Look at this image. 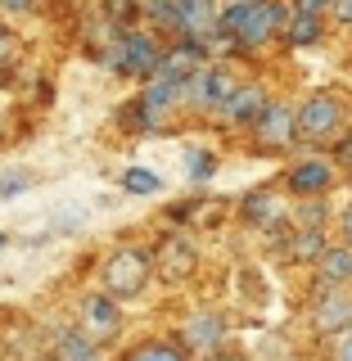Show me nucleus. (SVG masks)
Returning <instances> with one entry per match:
<instances>
[{"instance_id": "f257e3e1", "label": "nucleus", "mask_w": 352, "mask_h": 361, "mask_svg": "<svg viewBox=\"0 0 352 361\" xmlns=\"http://www.w3.org/2000/svg\"><path fill=\"white\" fill-rule=\"evenodd\" d=\"M289 14V0H226L212 59H226L235 68H262L271 54H280V27Z\"/></svg>"}, {"instance_id": "f03ea898", "label": "nucleus", "mask_w": 352, "mask_h": 361, "mask_svg": "<svg viewBox=\"0 0 352 361\" xmlns=\"http://www.w3.org/2000/svg\"><path fill=\"white\" fill-rule=\"evenodd\" d=\"M90 285H99L109 298H118L122 307H140V302H150L154 289H158L150 235H122V240H113L109 248H99L95 280H90Z\"/></svg>"}, {"instance_id": "7ed1b4c3", "label": "nucleus", "mask_w": 352, "mask_h": 361, "mask_svg": "<svg viewBox=\"0 0 352 361\" xmlns=\"http://www.w3.org/2000/svg\"><path fill=\"white\" fill-rule=\"evenodd\" d=\"M293 113H298V149H330L352 127V90L339 82L308 86L303 95H293Z\"/></svg>"}, {"instance_id": "20e7f679", "label": "nucleus", "mask_w": 352, "mask_h": 361, "mask_svg": "<svg viewBox=\"0 0 352 361\" xmlns=\"http://www.w3.org/2000/svg\"><path fill=\"white\" fill-rule=\"evenodd\" d=\"M240 149L262 163H285L289 154H298V113H293V95L276 90L267 99V109L257 113V122L244 131Z\"/></svg>"}, {"instance_id": "39448f33", "label": "nucleus", "mask_w": 352, "mask_h": 361, "mask_svg": "<svg viewBox=\"0 0 352 361\" xmlns=\"http://www.w3.org/2000/svg\"><path fill=\"white\" fill-rule=\"evenodd\" d=\"M150 253H154V280L163 289H190L199 285L208 253H203L195 231H172V226H158L150 235Z\"/></svg>"}, {"instance_id": "423d86ee", "label": "nucleus", "mask_w": 352, "mask_h": 361, "mask_svg": "<svg viewBox=\"0 0 352 361\" xmlns=\"http://www.w3.org/2000/svg\"><path fill=\"white\" fill-rule=\"evenodd\" d=\"M298 325L308 330L312 343H325V338L352 330V289L330 285L321 276H303V298H298Z\"/></svg>"}, {"instance_id": "0eeeda50", "label": "nucleus", "mask_w": 352, "mask_h": 361, "mask_svg": "<svg viewBox=\"0 0 352 361\" xmlns=\"http://www.w3.org/2000/svg\"><path fill=\"white\" fill-rule=\"evenodd\" d=\"M68 316H73L104 353H118V348L131 338V307H122L118 298H109L99 285L77 289L73 298H68Z\"/></svg>"}, {"instance_id": "6e6552de", "label": "nucleus", "mask_w": 352, "mask_h": 361, "mask_svg": "<svg viewBox=\"0 0 352 361\" xmlns=\"http://www.w3.org/2000/svg\"><path fill=\"white\" fill-rule=\"evenodd\" d=\"M231 221L240 226V231L257 235V240H271V235H280L293 221V199L280 190L276 176H271V180H257V185H248V190L235 195Z\"/></svg>"}, {"instance_id": "1a4fd4ad", "label": "nucleus", "mask_w": 352, "mask_h": 361, "mask_svg": "<svg viewBox=\"0 0 352 361\" xmlns=\"http://www.w3.org/2000/svg\"><path fill=\"white\" fill-rule=\"evenodd\" d=\"M240 77H244V68H235L226 59L199 63L195 73L186 77V86H181V99H186V127H203V131H208V122L217 118V109L226 104V95L235 90Z\"/></svg>"}, {"instance_id": "9d476101", "label": "nucleus", "mask_w": 352, "mask_h": 361, "mask_svg": "<svg viewBox=\"0 0 352 361\" xmlns=\"http://www.w3.org/2000/svg\"><path fill=\"white\" fill-rule=\"evenodd\" d=\"M276 180L289 199H334L344 190V167L330 149H298L280 163Z\"/></svg>"}, {"instance_id": "9b49d317", "label": "nucleus", "mask_w": 352, "mask_h": 361, "mask_svg": "<svg viewBox=\"0 0 352 361\" xmlns=\"http://www.w3.org/2000/svg\"><path fill=\"white\" fill-rule=\"evenodd\" d=\"M135 104H140V135L145 140H163V135L186 131V99H181V82L167 77H150L145 86H131Z\"/></svg>"}, {"instance_id": "f8f14e48", "label": "nucleus", "mask_w": 352, "mask_h": 361, "mask_svg": "<svg viewBox=\"0 0 352 361\" xmlns=\"http://www.w3.org/2000/svg\"><path fill=\"white\" fill-rule=\"evenodd\" d=\"M276 95V86H271V77L262 73H244L235 90L226 95V104L217 109V118L208 122L212 135H226V140H244V131L257 122V113L267 109V99Z\"/></svg>"}, {"instance_id": "ddd939ff", "label": "nucleus", "mask_w": 352, "mask_h": 361, "mask_svg": "<svg viewBox=\"0 0 352 361\" xmlns=\"http://www.w3.org/2000/svg\"><path fill=\"white\" fill-rule=\"evenodd\" d=\"M172 330H176V338L195 357H208L212 348H221V343H231V338H235V321H231V312H226L221 302L203 298V302H190V307L176 316Z\"/></svg>"}, {"instance_id": "4468645a", "label": "nucleus", "mask_w": 352, "mask_h": 361, "mask_svg": "<svg viewBox=\"0 0 352 361\" xmlns=\"http://www.w3.org/2000/svg\"><path fill=\"white\" fill-rule=\"evenodd\" d=\"M167 41L150 27H127L118 32V59H113V82H127V86H145L150 77H158V63H163Z\"/></svg>"}, {"instance_id": "2eb2a0df", "label": "nucleus", "mask_w": 352, "mask_h": 361, "mask_svg": "<svg viewBox=\"0 0 352 361\" xmlns=\"http://www.w3.org/2000/svg\"><path fill=\"white\" fill-rule=\"evenodd\" d=\"M330 240H334V231L330 226H285L280 235H271V240H262L267 244V253H271V262H280L285 271H308L316 267V257L330 248Z\"/></svg>"}, {"instance_id": "dca6fc26", "label": "nucleus", "mask_w": 352, "mask_h": 361, "mask_svg": "<svg viewBox=\"0 0 352 361\" xmlns=\"http://www.w3.org/2000/svg\"><path fill=\"white\" fill-rule=\"evenodd\" d=\"M41 330H45V353H50L54 361H113V353H104V348H99L68 312L50 316Z\"/></svg>"}, {"instance_id": "f3484780", "label": "nucleus", "mask_w": 352, "mask_h": 361, "mask_svg": "<svg viewBox=\"0 0 352 361\" xmlns=\"http://www.w3.org/2000/svg\"><path fill=\"white\" fill-rule=\"evenodd\" d=\"M113 361H199V357L190 353V348L176 338V330L167 325V330H140V334H131L127 343L113 353Z\"/></svg>"}, {"instance_id": "a211bd4d", "label": "nucleus", "mask_w": 352, "mask_h": 361, "mask_svg": "<svg viewBox=\"0 0 352 361\" xmlns=\"http://www.w3.org/2000/svg\"><path fill=\"white\" fill-rule=\"evenodd\" d=\"M334 41V23L325 18V14H293L285 18V27H280V54H316V50H325V45Z\"/></svg>"}, {"instance_id": "6ab92c4d", "label": "nucleus", "mask_w": 352, "mask_h": 361, "mask_svg": "<svg viewBox=\"0 0 352 361\" xmlns=\"http://www.w3.org/2000/svg\"><path fill=\"white\" fill-rule=\"evenodd\" d=\"M221 5L226 0H186L181 5V32L176 41H195V45H217V27H221Z\"/></svg>"}, {"instance_id": "aec40b11", "label": "nucleus", "mask_w": 352, "mask_h": 361, "mask_svg": "<svg viewBox=\"0 0 352 361\" xmlns=\"http://www.w3.org/2000/svg\"><path fill=\"white\" fill-rule=\"evenodd\" d=\"M23 77H28V41L9 18H0V95L23 90Z\"/></svg>"}, {"instance_id": "412c9836", "label": "nucleus", "mask_w": 352, "mask_h": 361, "mask_svg": "<svg viewBox=\"0 0 352 361\" xmlns=\"http://www.w3.org/2000/svg\"><path fill=\"white\" fill-rule=\"evenodd\" d=\"M212 212H217V199H212L208 190H186L181 199H172L163 212H158V226L195 231V226H203V217H212Z\"/></svg>"}, {"instance_id": "4be33fe9", "label": "nucleus", "mask_w": 352, "mask_h": 361, "mask_svg": "<svg viewBox=\"0 0 352 361\" xmlns=\"http://www.w3.org/2000/svg\"><path fill=\"white\" fill-rule=\"evenodd\" d=\"M181 172H186V190H212L221 172V149L208 140H190L181 149Z\"/></svg>"}, {"instance_id": "5701e85b", "label": "nucleus", "mask_w": 352, "mask_h": 361, "mask_svg": "<svg viewBox=\"0 0 352 361\" xmlns=\"http://www.w3.org/2000/svg\"><path fill=\"white\" fill-rule=\"evenodd\" d=\"M181 5H186V0H140V27L158 32L163 41H176V32H181Z\"/></svg>"}, {"instance_id": "b1692460", "label": "nucleus", "mask_w": 352, "mask_h": 361, "mask_svg": "<svg viewBox=\"0 0 352 361\" xmlns=\"http://www.w3.org/2000/svg\"><path fill=\"white\" fill-rule=\"evenodd\" d=\"M312 276H321V280H330V285H344V289H352V244H344V240H330V248H325V253L316 257Z\"/></svg>"}, {"instance_id": "393cba45", "label": "nucleus", "mask_w": 352, "mask_h": 361, "mask_svg": "<svg viewBox=\"0 0 352 361\" xmlns=\"http://www.w3.org/2000/svg\"><path fill=\"white\" fill-rule=\"evenodd\" d=\"M118 190L127 199H154V195L167 190V180H163V172H154V167H145V163H127L118 172Z\"/></svg>"}, {"instance_id": "a878e982", "label": "nucleus", "mask_w": 352, "mask_h": 361, "mask_svg": "<svg viewBox=\"0 0 352 361\" xmlns=\"http://www.w3.org/2000/svg\"><path fill=\"white\" fill-rule=\"evenodd\" d=\"M90 14L109 27L127 32V27H140V0H90Z\"/></svg>"}, {"instance_id": "bb28decb", "label": "nucleus", "mask_w": 352, "mask_h": 361, "mask_svg": "<svg viewBox=\"0 0 352 361\" xmlns=\"http://www.w3.org/2000/svg\"><path fill=\"white\" fill-rule=\"evenodd\" d=\"M109 127L118 131L122 140H145V135H140V104H135V95H122L118 104H113Z\"/></svg>"}, {"instance_id": "cd10ccee", "label": "nucleus", "mask_w": 352, "mask_h": 361, "mask_svg": "<svg viewBox=\"0 0 352 361\" xmlns=\"http://www.w3.org/2000/svg\"><path fill=\"white\" fill-rule=\"evenodd\" d=\"M334 199H293V226H334Z\"/></svg>"}, {"instance_id": "c85d7f7f", "label": "nucleus", "mask_w": 352, "mask_h": 361, "mask_svg": "<svg viewBox=\"0 0 352 361\" xmlns=\"http://www.w3.org/2000/svg\"><path fill=\"white\" fill-rule=\"evenodd\" d=\"M37 172L32 167H5L0 172V203H14V199H23V195H32L37 190Z\"/></svg>"}, {"instance_id": "c756f323", "label": "nucleus", "mask_w": 352, "mask_h": 361, "mask_svg": "<svg viewBox=\"0 0 352 361\" xmlns=\"http://www.w3.org/2000/svg\"><path fill=\"white\" fill-rule=\"evenodd\" d=\"M23 95H28V104L37 109V113H45V109H54V77L50 73H28L23 77Z\"/></svg>"}, {"instance_id": "7c9ffc66", "label": "nucleus", "mask_w": 352, "mask_h": 361, "mask_svg": "<svg viewBox=\"0 0 352 361\" xmlns=\"http://www.w3.org/2000/svg\"><path fill=\"white\" fill-rule=\"evenodd\" d=\"M50 14V0H0V18L23 23V18H45Z\"/></svg>"}, {"instance_id": "2f4dec72", "label": "nucleus", "mask_w": 352, "mask_h": 361, "mask_svg": "<svg viewBox=\"0 0 352 361\" xmlns=\"http://www.w3.org/2000/svg\"><path fill=\"white\" fill-rule=\"evenodd\" d=\"M316 353H321L325 361H352V330L325 338V343H316Z\"/></svg>"}, {"instance_id": "473e14b6", "label": "nucleus", "mask_w": 352, "mask_h": 361, "mask_svg": "<svg viewBox=\"0 0 352 361\" xmlns=\"http://www.w3.org/2000/svg\"><path fill=\"white\" fill-rule=\"evenodd\" d=\"M330 231H334V240L352 244V195H348V199L334 208V226H330Z\"/></svg>"}, {"instance_id": "72a5a7b5", "label": "nucleus", "mask_w": 352, "mask_h": 361, "mask_svg": "<svg viewBox=\"0 0 352 361\" xmlns=\"http://www.w3.org/2000/svg\"><path fill=\"white\" fill-rule=\"evenodd\" d=\"M199 361H253V353H248L244 343H235V338H231V343L212 348V353H208V357H199Z\"/></svg>"}, {"instance_id": "f704fd0d", "label": "nucleus", "mask_w": 352, "mask_h": 361, "mask_svg": "<svg viewBox=\"0 0 352 361\" xmlns=\"http://www.w3.org/2000/svg\"><path fill=\"white\" fill-rule=\"evenodd\" d=\"M330 154H334V163L344 167V176H352V127H348V131L330 145Z\"/></svg>"}, {"instance_id": "c9c22d12", "label": "nucleus", "mask_w": 352, "mask_h": 361, "mask_svg": "<svg viewBox=\"0 0 352 361\" xmlns=\"http://www.w3.org/2000/svg\"><path fill=\"white\" fill-rule=\"evenodd\" d=\"M330 23H334V32H352V0H334Z\"/></svg>"}, {"instance_id": "e433bc0d", "label": "nucleus", "mask_w": 352, "mask_h": 361, "mask_svg": "<svg viewBox=\"0 0 352 361\" xmlns=\"http://www.w3.org/2000/svg\"><path fill=\"white\" fill-rule=\"evenodd\" d=\"M14 140V109L5 104V95H0V149Z\"/></svg>"}, {"instance_id": "4c0bfd02", "label": "nucleus", "mask_w": 352, "mask_h": 361, "mask_svg": "<svg viewBox=\"0 0 352 361\" xmlns=\"http://www.w3.org/2000/svg\"><path fill=\"white\" fill-rule=\"evenodd\" d=\"M289 5L298 9V14H325V18H330V5H334V0H289Z\"/></svg>"}, {"instance_id": "58836bf2", "label": "nucleus", "mask_w": 352, "mask_h": 361, "mask_svg": "<svg viewBox=\"0 0 352 361\" xmlns=\"http://www.w3.org/2000/svg\"><path fill=\"white\" fill-rule=\"evenodd\" d=\"M5 248H9V231H0V253H5Z\"/></svg>"}, {"instance_id": "ea45409f", "label": "nucleus", "mask_w": 352, "mask_h": 361, "mask_svg": "<svg viewBox=\"0 0 352 361\" xmlns=\"http://www.w3.org/2000/svg\"><path fill=\"white\" fill-rule=\"evenodd\" d=\"M344 190H348V195H352V176H344Z\"/></svg>"}]
</instances>
